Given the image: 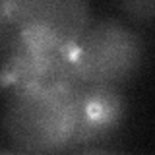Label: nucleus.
Segmentation results:
<instances>
[{
    "label": "nucleus",
    "instance_id": "f257e3e1",
    "mask_svg": "<svg viewBox=\"0 0 155 155\" xmlns=\"http://www.w3.org/2000/svg\"><path fill=\"white\" fill-rule=\"evenodd\" d=\"M78 85L21 87L12 91L4 124L19 151L52 153L72 147Z\"/></svg>",
    "mask_w": 155,
    "mask_h": 155
},
{
    "label": "nucleus",
    "instance_id": "f03ea898",
    "mask_svg": "<svg viewBox=\"0 0 155 155\" xmlns=\"http://www.w3.org/2000/svg\"><path fill=\"white\" fill-rule=\"evenodd\" d=\"M76 74L85 84L120 85L140 70L143 43L130 27L118 21H97L72 45Z\"/></svg>",
    "mask_w": 155,
    "mask_h": 155
},
{
    "label": "nucleus",
    "instance_id": "7ed1b4c3",
    "mask_svg": "<svg viewBox=\"0 0 155 155\" xmlns=\"http://www.w3.org/2000/svg\"><path fill=\"white\" fill-rule=\"evenodd\" d=\"M72 45L43 31L16 29L4 52L0 84L12 89L81 84L72 60Z\"/></svg>",
    "mask_w": 155,
    "mask_h": 155
},
{
    "label": "nucleus",
    "instance_id": "20e7f679",
    "mask_svg": "<svg viewBox=\"0 0 155 155\" xmlns=\"http://www.w3.org/2000/svg\"><path fill=\"white\" fill-rule=\"evenodd\" d=\"M10 25L16 29H33L76 43L89 27L87 0H6Z\"/></svg>",
    "mask_w": 155,
    "mask_h": 155
},
{
    "label": "nucleus",
    "instance_id": "39448f33",
    "mask_svg": "<svg viewBox=\"0 0 155 155\" xmlns=\"http://www.w3.org/2000/svg\"><path fill=\"white\" fill-rule=\"evenodd\" d=\"M124 103L114 85L81 81L76 89V130L72 147L105 138L118 126Z\"/></svg>",
    "mask_w": 155,
    "mask_h": 155
},
{
    "label": "nucleus",
    "instance_id": "423d86ee",
    "mask_svg": "<svg viewBox=\"0 0 155 155\" xmlns=\"http://www.w3.org/2000/svg\"><path fill=\"white\" fill-rule=\"evenodd\" d=\"M120 8L138 21L155 19V0H120Z\"/></svg>",
    "mask_w": 155,
    "mask_h": 155
},
{
    "label": "nucleus",
    "instance_id": "0eeeda50",
    "mask_svg": "<svg viewBox=\"0 0 155 155\" xmlns=\"http://www.w3.org/2000/svg\"><path fill=\"white\" fill-rule=\"evenodd\" d=\"M10 25V18H8V8H6V0H0V37H2L4 29Z\"/></svg>",
    "mask_w": 155,
    "mask_h": 155
}]
</instances>
